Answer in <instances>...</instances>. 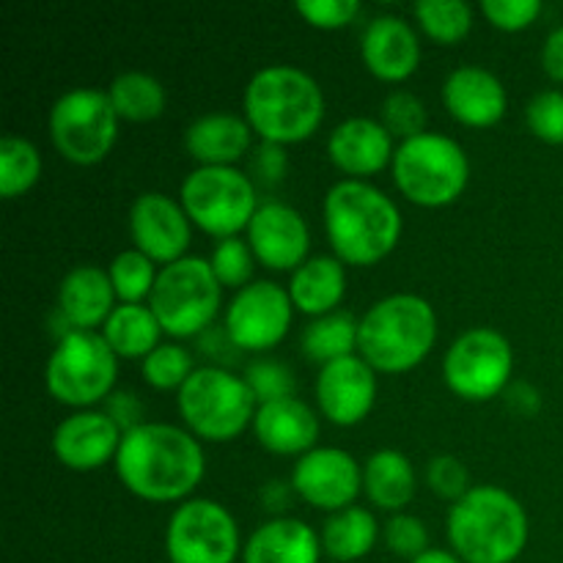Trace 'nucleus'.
<instances>
[{
  "instance_id": "obj_8",
  "label": "nucleus",
  "mask_w": 563,
  "mask_h": 563,
  "mask_svg": "<svg viewBox=\"0 0 563 563\" xmlns=\"http://www.w3.org/2000/svg\"><path fill=\"white\" fill-rule=\"evenodd\" d=\"M119 377V357L97 330H66L44 368V385L58 405L88 410L110 399Z\"/></svg>"
},
{
  "instance_id": "obj_42",
  "label": "nucleus",
  "mask_w": 563,
  "mask_h": 563,
  "mask_svg": "<svg viewBox=\"0 0 563 563\" xmlns=\"http://www.w3.org/2000/svg\"><path fill=\"white\" fill-rule=\"evenodd\" d=\"M385 548L394 555L407 561H416L429 550V531L423 520L412 515H396L390 517L385 526Z\"/></svg>"
},
{
  "instance_id": "obj_15",
  "label": "nucleus",
  "mask_w": 563,
  "mask_h": 563,
  "mask_svg": "<svg viewBox=\"0 0 563 563\" xmlns=\"http://www.w3.org/2000/svg\"><path fill=\"white\" fill-rule=\"evenodd\" d=\"M291 489L313 509L335 515L350 509L361 495L363 467L344 449H313L297 460Z\"/></svg>"
},
{
  "instance_id": "obj_38",
  "label": "nucleus",
  "mask_w": 563,
  "mask_h": 563,
  "mask_svg": "<svg viewBox=\"0 0 563 563\" xmlns=\"http://www.w3.org/2000/svg\"><path fill=\"white\" fill-rule=\"evenodd\" d=\"M383 126L394 137H401V141L423 135L427 132V108L410 91L388 93L383 104Z\"/></svg>"
},
{
  "instance_id": "obj_25",
  "label": "nucleus",
  "mask_w": 563,
  "mask_h": 563,
  "mask_svg": "<svg viewBox=\"0 0 563 563\" xmlns=\"http://www.w3.org/2000/svg\"><path fill=\"white\" fill-rule=\"evenodd\" d=\"M322 537L295 517H278L251 533L242 563H319Z\"/></svg>"
},
{
  "instance_id": "obj_1",
  "label": "nucleus",
  "mask_w": 563,
  "mask_h": 563,
  "mask_svg": "<svg viewBox=\"0 0 563 563\" xmlns=\"http://www.w3.org/2000/svg\"><path fill=\"white\" fill-rule=\"evenodd\" d=\"M207 460L196 434L174 423H146L124 432L115 454L119 482L152 504L185 500L201 484Z\"/></svg>"
},
{
  "instance_id": "obj_44",
  "label": "nucleus",
  "mask_w": 563,
  "mask_h": 563,
  "mask_svg": "<svg viewBox=\"0 0 563 563\" xmlns=\"http://www.w3.org/2000/svg\"><path fill=\"white\" fill-rule=\"evenodd\" d=\"M482 11L493 27L517 33L537 22V16L542 14V3L539 0H484Z\"/></svg>"
},
{
  "instance_id": "obj_33",
  "label": "nucleus",
  "mask_w": 563,
  "mask_h": 563,
  "mask_svg": "<svg viewBox=\"0 0 563 563\" xmlns=\"http://www.w3.org/2000/svg\"><path fill=\"white\" fill-rule=\"evenodd\" d=\"M42 176V154L27 137L5 135L0 141V196H25Z\"/></svg>"
},
{
  "instance_id": "obj_5",
  "label": "nucleus",
  "mask_w": 563,
  "mask_h": 563,
  "mask_svg": "<svg viewBox=\"0 0 563 563\" xmlns=\"http://www.w3.org/2000/svg\"><path fill=\"white\" fill-rule=\"evenodd\" d=\"M438 341V313L418 295L374 302L357 324V352L379 374H405L423 363Z\"/></svg>"
},
{
  "instance_id": "obj_35",
  "label": "nucleus",
  "mask_w": 563,
  "mask_h": 563,
  "mask_svg": "<svg viewBox=\"0 0 563 563\" xmlns=\"http://www.w3.org/2000/svg\"><path fill=\"white\" fill-rule=\"evenodd\" d=\"M110 280H113L115 297L126 306H141L143 297H152L154 284H157V269L148 256L141 251H124L110 262L108 269Z\"/></svg>"
},
{
  "instance_id": "obj_41",
  "label": "nucleus",
  "mask_w": 563,
  "mask_h": 563,
  "mask_svg": "<svg viewBox=\"0 0 563 563\" xmlns=\"http://www.w3.org/2000/svg\"><path fill=\"white\" fill-rule=\"evenodd\" d=\"M427 484L438 498L460 500L471 493V473H467L465 462L454 454H440L429 462L427 467Z\"/></svg>"
},
{
  "instance_id": "obj_45",
  "label": "nucleus",
  "mask_w": 563,
  "mask_h": 563,
  "mask_svg": "<svg viewBox=\"0 0 563 563\" xmlns=\"http://www.w3.org/2000/svg\"><path fill=\"white\" fill-rule=\"evenodd\" d=\"M104 412L119 423L121 432H130V429L141 427L143 423V405L137 401L135 394H124V390H121V394H110L108 410Z\"/></svg>"
},
{
  "instance_id": "obj_10",
  "label": "nucleus",
  "mask_w": 563,
  "mask_h": 563,
  "mask_svg": "<svg viewBox=\"0 0 563 563\" xmlns=\"http://www.w3.org/2000/svg\"><path fill=\"white\" fill-rule=\"evenodd\" d=\"M179 203L190 223L218 242L231 240L247 229L256 209L262 207L251 176L234 165H198L181 181Z\"/></svg>"
},
{
  "instance_id": "obj_26",
  "label": "nucleus",
  "mask_w": 563,
  "mask_h": 563,
  "mask_svg": "<svg viewBox=\"0 0 563 563\" xmlns=\"http://www.w3.org/2000/svg\"><path fill=\"white\" fill-rule=\"evenodd\" d=\"M253 130L236 113L198 115L185 130V148L201 165H234L251 148Z\"/></svg>"
},
{
  "instance_id": "obj_32",
  "label": "nucleus",
  "mask_w": 563,
  "mask_h": 563,
  "mask_svg": "<svg viewBox=\"0 0 563 563\" xmlns=\"http://www.w3.org/2000/svg\"><path fill=\"white\" fill-rule=\"evenodd\" d=\"M357 324L361 322L346 311L313 319L302 333V352L322 366L350 357L352 350H357Z\"/></svg>"
},
{
  "instance_id": "obj_27",
  "label": "nucleus",
  "mask_w": 563,
  "mask_h": 563,
  "mask_svg": "<svg viewBox=\"0 0 563 563\" xmlns=\"http://www.w3.org/2000/svg\"><path fill=\"white\" fill-rule=\"evenodd\" d=\"M346 291L344 262L335 256H313L291 273L289 297L295 311L306 317H328L339 308Z\"/></svg>"
},
{
  "instance_id": "obj_21",
  "label": "nucleus",
  "mask_w": 563,
  "mask_h": 563,
  "mask_svg": "<svg viewBox=\"0 0 563 563\" xmlns=\"http://www.w3.org/2000/svg\"><path fill=\"white\" fill-rule=\"evenodd\" d=\"M443 104L460 124L495 126L506 113V88L498 75L484 66H460L443 82Z\"/></svg>"
},
{
  "instance_id": "obj_23",
  "label": "nucleus",
  "mask_w": 563,
  "mask_h": 563,
  "mask_svg": "<svg viewBox=\"0 0 563 563\" xmlns=\"http://www.w3.org/2000/svg\"><path fill=\"white\" fill-rule=\"evenodd\" d=\"M253 434L258 445L269 454L278 456H306L317 449L319 440V418L306 401L275 399L267 405H258L253 418Z\"/></svg>"
},
{
  "instance_id": "obj_46",
  "label": "nucleus",
  "mask_w": 563,
  "mask_h": 563,
  "mask_svg": "<svg viewBox=\"0 0 563 563\" xmlns=\"http://www.w3.org/2000/svg\"><path fill=\"white\" fill-rule=\"evenodd\" d=\"M506 405L522 418L537 416L539 407H542V399H539V390L528 383H515L506 388Z\"/></svg>"
},
{
  "instance_id": "obj_7",
  "label": "nucleus",
  "mask_w": 563,
  "mask_h": 563,
  "mask_svg": "<svg viewBox=\"0 0 563 563\" xmlns=\"http://www.w3.org/2000/svg\"><path fill=\"white\" fill-rule=\"evenodd\" d=\"M390 168L401 196L427 209L454 203L471 181L465 148L454 137L438 132H423L410 141H401Z\"/></svg>"
},
{
  "instance_id": "obj_29",
  "label": "nucleus",
  "mask_w": 563,
  "mask_h": 563,
  "mask_svg": "<svg viewBox=\"0 0 563 563\" xmlns=\"http://www.w3.org/2000/svg\"><path fill=\"white\" fill-rule=\"evenodd\" d=\"M104 341L110 344V350L115 352V357H130V361H146L154 350L159 346V328L157 317H154L152 308L146 306H115V311L110 313V319L102 328Z\"/></svg>"
},
{
  "instance_id": "obj_14",
  "label": "nucleus",
  "mask_w": 563,
  "mask_h": 563,
  "mask_svg": "<svg viewBox=\"0 0 563 563\" xmlns=\"http://www.w3.org/2000/svg\"><path fill=\"white\" fill-rule=\"evenodd\" d=\"M295 317L289 289L273 280H253L240 289L225 311V335L231 346L247 352H264L286 339Z\"/></svg>"
},
{
  "instance_id": "obj_2",
  "label": "nucleus",
  "mask_w": 563,
  "mask_h": 563,
  "mask_svg": "<svg viewBox=\"0 0 563 563\" xmlns=\"http://www.w3.org/2000/svg\"><path fill=\"white\" fill-rule=\"evenodd\" d=\"M324 231L339 262L372 267L401 240V212L394 198L363 179H344L324 196Z\"/></svg>"
},
{
  "instance_id": "obj_3",
  "label": "nucleus",
  "mask_w": 563,
  "mask_h": 563,
  "mask_svg": "<svg viewBox=\"0 0 563 563\" xmlns=\"http://www.w3.org/2000/svg\"><path fill=\"white\" fill-rule=\"evenodd\" d=\"M245 121L264 143L291 146L322 126L324 93L308 71L297 66H264L245 88Z\"/></svg>"
},
{
  "instance_id": "obj_16",
  "label": "nucleus",
  "mask_w": 563,
  "mask_h": 563,
  "mask_svg": "<svg viewBox=\"0 0 563 563\" xmlns=\"http://www.w3.org/2000/svg\"><path fill=\"white\" fill-rule=\"evenodd\" d=\"M185 207L165 192H143L130 209V234L135 251L154 264H174L185 258L192 229Z\"/></svg>"
},
{
  "instance_id": "obj_43",
  "label": "nucleus",
  "mask_w": 563,
  "mask_h": 563,
  "mask_svg": "<svg viewBox=\"0 0 563 563\" xmlns=\"http://www.w3.org/2000/svg\"><path fill=\"white\" fill-rule=\"evenodd\" d=\"M295 9L308 25L319 27V31H339L361 14L357 0H300Z\"/></svg>"
},
{
  "instance_id": "obj_24",
  "label": "nucleus",
  "mask_w": 563,
  "mask_h": 563,
  "mask_svg": "<svg viewBox=\"0 0 563 563\" xmlns=\"http://www.w3.org/2000/svg\"><path fill=\"white\" fill-rule=\"evenodd\" d=\"M115 311L113 280L93 264L69 269L58 286V313L69 330H93Z\"/></svg>"
},
{
  "instance_id": "obj_11",
  "label": "nucleus",
  "mask_w": 563,
  "mask_h": 563,
  "mask_svg": "<svg viewBox=\"0 0 563 563\" xmlns=\"http://www.w3.org/2000/svg\"><path fill=\"white\" fill-rule=\"evenodd\" d=\"M49 137L55 152L75 165H97L113 152L119 137V113L108 91L71 88L49 110Z\"/></svg>"
},
{
  "instance_id": "obj_13",
  "label": "nucleus",
  "mask_w": 563,
  "mask_h": 563,
  "mask_svg": "<svg viewBox=\"0 0 563 563\" xmlns=\"http://www.w3.org/2000/svg\"><path fill=\"white\" fill-rule=\"evenodd\" d=\"M165 555L170 563H234L240 555V528L218 500H185L165 528Z\"/></svg>"
},
{
  "instance_id": "obj_22",
  "label": "nucleus",
  "mask_w": 563,
  "mask_h": 563,
  "mask_svg": "<svg viewBox=\"0 0 563 563\" xmlns=\"http://www.w3.org/2000/svg\"><path fill=\"white\" fill-rule=\"evenodd\" d=\"M330 163L350 176H374L394 165V135L383 126V121L355 115L346 119L330 132L328 137Z\"/></svg>"
},
{
  "instance_id": "obj_12",
  "label": "nucleus",
  "mask_w": 563,
  "mask_h": 563,
  "mask_svg": "<svg viewBox=\"0 0 563 563\" xmlns=\"http://www.w3.org/2000/svg\"><path fill=\"white\" fill-rule=\"evenodd\" d=\"M515 352L495 328H471L449 346L443 379L451 394L465 401H489L509 388Z\"/></svg>"
},
{
  "instance_id": "obj_36",
  "label": "nucleus",
  "mask_w": 563,
  "mask_h": 563,
  "mask_svg": "<svg viewBox=\"0 0 563 563\" xmlns=\"http://www.w3.org/2000/svg\"><path fill=\"white\" fill-rule=\"evenodd\" d=\"M192 372V355L179 344H159L143 361V379L157 390H179Z\"/></svg>"
},
{
  "instance_id": "obj_6",
  "label": "nucleus",
  "mask_w": 563,
  "mask_h": 563,
  "mask_svg": "<svg viewBox=\"0 0 563 563\" xmlns=\"http://www.w3.org/2000/svg\"><path fill=\"white\" fill-rule=\"evenodd\" d=\"M176 407L198 440L231 443L253 427L258 399L245 377H236L220 366H201L176 390Z\"/></svg>"
},
{
  "instance_id": "obj_39",
  "label": "nucleus",
  "mask_w": 563,
  "mask_h": 563,
  "mask_svg": "<svg viewBox=\"0 0 563 563\" xmlns=\"http://www.w3.org/2000/svg\"><path fill=\"white\" fill-rule=\"evenodd\" d=\"M245 383L251 385L258 405H267L275 399H289L295 396V374L289 366L275 361H256L247 366Z\"/></svg>"
},
{
  "instance_id": "obj_30",
  "label": "nucleus",
  "mask_w": 563,
  "mask_h": 563,
  "mask_svg": "<svg viewBox=\"0 0 563 563\" xmlns=\"http://www.w3.org/2000/svg\"><path fill=\"white\" fill-rule=\"evenodd\" d=\"M379 537V526L374 515L363 506H350L335 511L322 526V550L333 561L352 563L366 559Z\"/></svg>"
},
{
  "instance_id": "obj_19",
  "label": "nucleus",
  "mask_w": 563,
  "mask_h": 563,
  "mask_svg": "<svg viewBox=\"0 0 563 563\" xmlns=\"http://www.w3.org/2000/svg\"><path fill=\"white\" fill-rule=\"evenodd\" d=\"M124 432L119 423L99 410H77L64 418L53 432V454L69 471H99L115 462Z\"/></svg>"
},
{
  "instance_id": "obj_34",
  "label": "nucleus",
  "mask_w": 563,
  "mask_h": 563,
  "mask_svg": "<svg viewBox=\"0 0 563 563\" xmlns=\"http://www.w3.org/2000/svg\"><path fill=\"white\" fill-rule=\"evenodd\" d=\"M412 14L421 31L438 44L462 42L473 27V9L462 0H418Z\"/></svg>"
},
{
  "instance_id": "obj_18",
  "label": "nucleus",
  "mask_w": 563,
  "mask_h": 563,
  "mask_svg": "<svg viewBox=\"0 0 563 563\" xmlns=\"http://www.w3.org/2000/svg\"><path fill=\"white\" fill-rule=\"evenodd\" d=\"M317 401L330 423L357 427L374 410L377 374L361 355L328 363L317 377Z\"/></svg>"
},
{
  "instance_id": "obj_48",
  "label": "nucleus",
  "mask_w": 563,
  "mask_h": 563,
  "mask_svg": "<svg viewBox=\"0 0 563 563\" xmlns=\"http://www.w3.org/2000/svg\"><path fill=\"white\" fill-rule=\"evenodd\" d=\"M258 170H262V176H267V179H280V174H284L286 168V157L284 152H280V146H273V143H264L262 148H258Z\"/></svg>"
},
{
  "instance_id": "obj_9",
  "label": "nucleus",
  "mask_w": 563,
  "mask_h": 563,
  "mask_svg": "<svg viewBox=\"0 0 563 563\" xmlns=\"http://www.w3.org/2000/svg\"><path fill=\"white\" fill-rule=\"evenodd\" d=\"M223 300V286L214 278L207 258L185 256L159 269L148 308L157 317L163 333L190 339L214 322Z\"/></svg>"
},
{
  "instance_id": "obj_4",
  "label": "nucleus",
  "mask_w": 563,
  "mask_h": 563,
  "mask_svg": "<svg viewBox=\"0 0 563 563\" xmlns=\"http://www.w3.org/2000/svg\"><path fill=\"white\" fill-rule=\"evenodd\" d=\"M449 542L462 563H515L528 544V515L506 489L482 484L449 511Z\"/></svg>"
},
{
  "instance_id": "obj_28",
  "label": "nucleus",
  "mask_w": 563,
  "mask_h": 563,
  "mask_svg": "<svg viewBox=\"0 0 563 563\" xmlns=\"http://www.w3.org/2000/svg\"><path fill=\"white\" fill-rule=\"evenodd\" d=\"M363 493L377 509L399 515L416 498V467L401 451H377L363 467Z\"/></svg>"
},
{
  "instance_id": "obj_37",
  "label": "nucleus",
  "mask_w": 563,
  "mask_h": 563,
  "mask_svg": "<svg viewBox=\"0 0 563 563\" xmlns=\"http://www.w3.org/2000/svg\"><path fill=\"white\" fill-rule=\"evenodd\" d=\"M253 251L247 242H242L240 236H231V240H220L214 245L212 264L214 278L220 280V286H229V289H245L247 280L253 275Z\"/></svg>"
},
{
  "instance_id": "obj_47",
  "label": "nucleus",
  "mask_w": 563,
  "mask_h": 563,
  "mask_svg": "<svg viewBox=\"0 0 563 563\" xmlns=\"http://www.w3.org/2000/svg\"><path fill=\"white\" fill-rule=\"evenodd\" d=\"M542 66L553 80L563 82V25L555 27L542 47Z\"/></svg>"
},
{
  "instance_id": "obj_20",
  "label": "nucleus",
  "mask_w": 563,
  "mask_h": 563,
  "mask_svg": "<svg viewBox=\"0 0 563 563\" xmlns=\"http://www.w3.org/2000/svg\"><path fill=\"white\" fill-rule=\"evenodd\" d=\"M366 69L383 82H401L416 75L421 64V42L416 27L396 14L374 16L361 38Z\"/></svg>"
},
{
  "instance_id": "obj_31",
  "label": "nucleus",
  "mask_w": 563,
  "mask_h": 563,
  "mask_svg": "<svg viewBox=\"0 0 563 563\" xmlns=\"http://www.w3.org/2000/svg\"><path fill=\"white\" fill-rule=\"evenodd\" d=\"M108 97L119 119L135 121V124L159 119L165 110L163 82L157 77L146 75V71H124V75H119L110 82Z\"/></svg>"
},
{
  "instance_id": "obj_40",
  "label": "nucleus",
  "mask_w": 563,
  "mask_h": 563,
  "mask_svg": "<svg viewBox=\"0 0 563 563\" xmlns=\"http://www.w3.org/2000/svg\"><path fill=\"white\" fill-rule=\"evenodd\" d=\"M528 130L544 143L561 146L563 143V93L542 91L528 102L526 108Z\"/></svg>"
},
{
  "instance_id": "obj_49",
  "label": "nucleus",
  "mask_w": 563,
  "mask_h": 563,
  "mask_svg": "<svg viewBox=\"0 0 563 563\" xmlns=\"http://www.w3.org/2000/svg\"><path fill=\"white\" fill-rule=\"evenodd\" d=\"M410 563H462V561H460V555L449 553V550H432V548H429L427 553L418 555V559L410 561Z\"/></svg>"
},
{
  "instance_id": "obj_17",
  "label": "nucleus",
  "mask_w": 563,
  "mask_h": 563,
  "mask_svg": "<svg viewBox=\"0 0 563 563\" xmlns=\"http://www.w3.org/2000/svg\"><path fill=\"white\" fill-rule=\"evenodd\" d=\"M247 245H251L256 262L264 267L286 273L308 262L311 247V231L306 218L295 207L280 201H267L256 209L251 225H247Z\"/></svg>"
}]
</instances>
